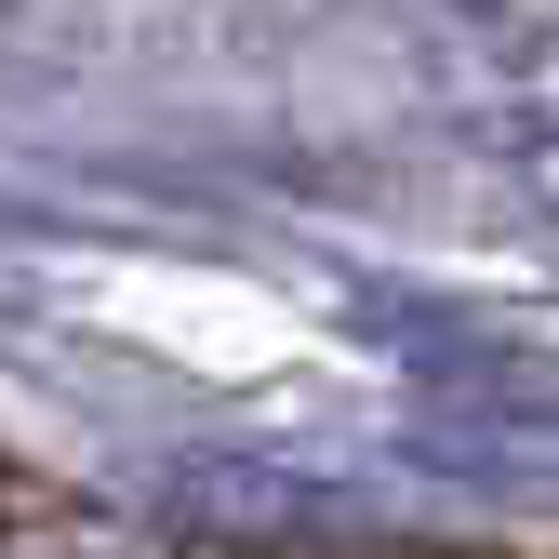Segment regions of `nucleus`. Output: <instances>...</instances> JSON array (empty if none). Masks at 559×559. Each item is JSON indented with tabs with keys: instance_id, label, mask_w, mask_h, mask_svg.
<instances>
[{
	"instance_id": "1",
	"label": "nucleus",
	"mask_w": 559,
	"mask_h": 559,
	"mask_svg": "<svg viewBox=\"0 0 559 559\" xmlns=\"http://www.w3.org/2000/svg\"><path fill=\"white\" fill-rule=\"evenodd\" d=\"M14 559H240V546H200V533H174V520H133V507L14 479Z\"/></svg>"
},
{
	"instance_id": "2",
	"label": "nucleus",
	"mask_w": 559,
	"mask_h": 559,
	"mask_svg": "<svg viewBox=\"0 0 559 559\" xmlns=\"http://www.w3.org/2000/svg\"><path fill=\"white\" fill-rule=\"evenodd\" d=\"M546 559H559V546H546Z\"/></svg>"
}]
</instances>
